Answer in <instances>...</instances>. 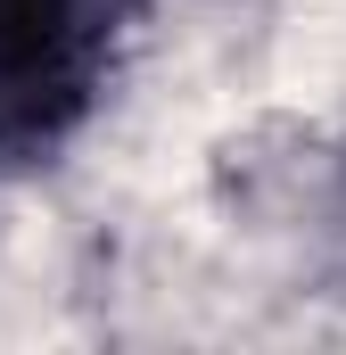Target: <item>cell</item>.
<instances>
[{
	"label": "cell",
	"instance_id": "obj_1",
	"mask_svg": "<svg viewBox=\"0 0 346 355\" xmlns=\"http://www.w3.org/2000/svg\"><path fill=\"white\" fill-rule=\"evenodd\" d=\"M140 0H0V174L75 141Z\"/></svg>",
	"mask_w": 346,
	"mask_h": 355
}]
</instances>
